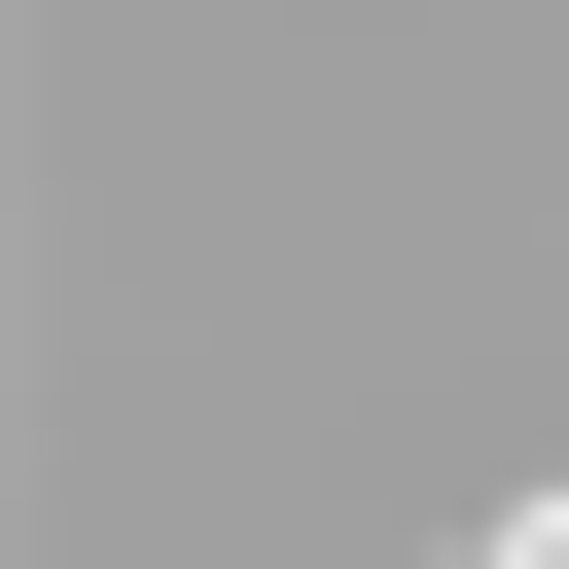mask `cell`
I'll use <instances>...</instances> for the list:
<instances>
[{
	"label": "cell",
	"instance_id": "cell-1",
	"mask_svg": "<svg viewBox=\"0 0 569 569\" xmlns=\"http://www.w3.org/2000/svg\"><path fill=\"white\" fill-rule=\"evenodd\" d=\"M462 569H569V498H498V533H462Z\"/></svg>",
	"mask_w": 569,
	"mask_h": 569
}]
</instances>
